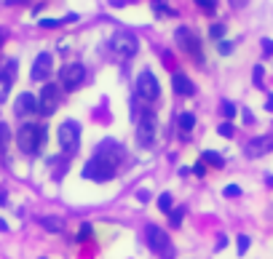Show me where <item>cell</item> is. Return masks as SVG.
I'll use <instances>...</instances> for the list:
<instances>
[{
	"label": "cell",
	"mask_w": 273,
	"mask_h": 259,
	"mask_svg": "<svg viewBox=\"0 0 273 259\" xmlns=\"http://www.w3.org/2000/svg\"><path fill=\"white\" fill-rule=\"evenodd\" d=\"M16 145L25 155H38L46 145V123H22L16 131Z\"/></svg>",
	"instance_id": "cell-1"
},
{
	"label": "cell",
	"mask_w": 273,
	"mask_h": 259,
	"mask_svg": "<svg viewBox=\"0 0 273 259\" xmlns=\"http://www.w3.org/2000/svg\"><path fill=\"white\" fill-rule=\"evenodd\" d=\"M139 49V40L134 32H115L110 43H108V51L118 59V62H126V59H132Z\"/></svg>",
	"instance_id": "cell-2"
},
{
	"label": "cell",
	"mask_w": 273,
	"mask_h": 259,
	"mask_svg": "<svg viewBox=\"0 0 273 259\" xmlns=\"http://www.w3.org/2000/svg\"><path fill=\"white\" fill-rule=\"evenodd\" d=\"M145 241H148V249L156 251L158 256H163V259H172L174 256V246L169 241V232L161 230L158 225H148L145 227Z\"/></svg>",
	"instance_id": "cell-3"
},
{
	"label": "cell",
	"mask_w": 273,
	"mask_h": 259,
	"mask_svg": "<svg viewBox=\"0 0 273 259\" xmlns=\"http://www.w3.org/2000/svg\"><path fill=\"white\" fill-rule=\"evenodd\" d=\"M174 40H177V45H180V49H182L187 56H193L198 64H204V49H201L198 35H196L191 27H177Z\"/></svg>",
	"instance_id": "cell-4"
},
{
	"label": "cell",
	"mask_w": 273,
	"mask_h": 259,
	"mask_svg": "<svg viewBox=\"0 0 273 259\" xmlns=\"http://www.w3.org/2000/svg\"><path fill=\"white\" fill-rule=\"evenodd\" d=\"M59 147L65 155H75L80 147V123L78 121H65L59 126Z\"/></svg>",
	"instance_id": "cell-5"
},
{
	"label": "cell",
	"mask_w": 273,
	"mask_h": 259,
	"mask_svg": "<svg viewBox=\"0 0 273 259\" xmlns=\"http://www.w3.org/2000/svg\"><path fill=\"white\" fill-rule=\"evenodd\" d=\"M115 166L113 163H108L104 158L99 155H94L86 166H83V179H91V182H110L113 176H115Z\"/></svg>",
	"instance_id": "cell-6"
},
{
	"label": "cell",
	"mask_w": 273,
	"mask_h": 259,
	"mask_svg": "<svg viewBox=\"0 0 273 259\" xmlns=\"http://www.w3.org/2000/svg\"><path fill=\"white\" fill-rule=\"evenodd\" d=\"M83 83H86V67L83 64L73 62V64H65L59 69V86H62V91H75Z\"/></svg>",
	"instance_id": "cell-7"
},
{
	"label": "cell",
	"mask_w": 273,
	"mask_h": 259,
	"mask_svg": "<svg viewBox=\"0 0 273 259\" xmlns=\"http://www.w3.org/2000/svg\"><path fill=\"white\" fill-rule=\"evenodd\" d=\"M62 104V86L59 83H46L40 97H38V112L40 115H54L56 107Z\"/></svg>",
	"instance_id": "cell-8"
},
{
	"label": "cell",
	"mask_w": 273,
	"mask_h": 259,
	"mask_svg": "<svg viewBox=\"0 0 273 259\" xmlns=\"http://www.w3.org/2000/svg\"><path fill=\"white\" fill-rule=\"evenodd\" d=\"M137 97L142 102H156L161 97V86H158V78L150 73V69H142L139 78H137Z\"/></svg>",
	"instance_id": "cell-9"
},
{
	"label": "cell",
	"mask_w": 273,
	"mask_h": 259,
	"mask_svg": "<svg viewBox=\"0 0 273 259\" xmlns=\"http://www.w3.org/2000/svg\"><path fill=\"white\" fill-rule=\"evenodd\" d=\"M134 123H137V142H139V147H150L153 142H156V115H153L150 110H145Z\"/></svg>",
	"instance_id": "cell-10"
},
{
	"label": "cell",
	"mask_w": 273,
	"mask_h": 259,
	"mask_svg": "<svg viewBox=\"0 0 273 259\" xmlns=\"http://www.w3.org/2000/svg\"><path fill=\"white\" fill-rule=\"evenodd\" d=\"M16 69H19L16 59H6V62L0 64V104L8 99V91L16 80Z\"/></svg>",
	"instance_id": "cell-11"
},
{
	"label": "cell",
	"mask_w": 273,
	"mask_h": 259,
	"mask_svg": "<svg viewBox=\"0 0 273 259\" xmlns=\"http://www.w3.org/2000/svg\"><path fill=\"white\" fill-rule=\"evenodd\" d=\"M94 155H99V158H104L108 163H113V166L118 169L123 163V158H126V150L118 145V142H113V139H104V142H99V147H97V152Z\"/></svg>",
	"instance_id": "cell-12"
},
{
	"label": "cell",
	"mask_w": 273,
	"mask_h": 259,
	"mask_svg": "<svg viewBox=\"0 0 273 259\" xmlns=\"http://www.w3.org/2000/svg\"><path fill=\"white\" fill-rule=\"evenodd\" d=\"M51 69H54V56L51 54H38L35 56V62H32V80H38V83H43V80H49L51 75Z\"/></svg>",
	"instance_id": "cell-13"
},
{
	"label": "cell",
	"mask_w": 273,
	"mask_h": 259,
	"mask_svg": "<svg viewBox=\"0 0 273 259\" xmlns=\"http://www.w3.org/2000/svg\"><path fill=\"white\" fill-rule=\"evenodd\" d=\"M14 110L19 117H30L38 112V99L32 97V93H19L16 97V104H14Z\"/></svg>",
	"instance_id": "cell-14"
},
{
	"label": "cell",
	"mask_w": 273,
	"mask_h": 259,
	"mask_svg": "<svg viewBox=\"0 0 273 259\" xmlns=\"http://www.w3.org/2000/svg\"><path fill=\"white\" fill-rule=\"evenodd\" d=\"M172 88H174V93H180V97H193V93H196L193 80L187 78L185 73H174L172 75Z\"/></svg>",
	"instance_id": "cell-15"
},
{
	"label": "cell",
	"mask_w": 273,
	"mask_h": 259,
	"mask_svg": "<svg viewBox=\"0 0 273 259\" xmlns=\"http://www.w3.org/2000/svg\"><path fill=\"white\" fill-rule=\"evenodd\" d=\"M273 150V136H257L252 139V142L246 145V155L249 158H260V155H265V152Z\"/></svg>",
	"instance_id": "cell-16"
},
{
	"label": "cell",
	"mask_w": 273,
	"mask_h": 259,
	"mask_svg": "<svg viewBox=\"0 0 273 259\" xmlns=\"http://www.w3.org/2000/svg\"><path fill=\"white\" fill-rule=\"evenodd\" d=\"M38 222L49 232H65V219H59V217H40Z\"/></svg>",
	"instance_id": "cell-17"
},
{
	"label": "cell",
	"mask_w": 273,
	"mask_h": 259,
	"mask_svg": "<svg viewBox=\"0 0 273 259\" xmlns=\"http://www.w3.org/2000/svg\"><path fill=\"white\" fill-rule=\"evenodd\" d=\"M177 123H180V131L182 134H191L193 126H196V115L193 112H182L180 117H177Z\"/></svg>",
	"instance_id": "cell-18"
},
{
	"label": "cell",
	"mask_w": 273,
	"mask_h": 259,
	"mask_svg": "<svg viewBox=\"0 0 273 259\" xmlns=\"http://www.w3.org/2000/svg\"><path fill=\"white\" fill-rule=\"evenodd\" d=\"M201 160L209 163V166H215V169H222V166H225V158L220 155V152H215V150H206L204 155H201Z\"/></svg>",
	"instance_id": "cell-19"
},
{
	"label": "cell",
	"mask_w": 273,
	"mask_h": 259,
	"mask_svg": "<svg viewBox=\"0 0 273 259\" xmlns=\"http://www.w3.org/2000/svg\"><path fill=\"white\" fill-rule=\"evenodd\" d=\"M153 8H156V14H158L161 19H166V16H177V14H174V8L166 3V0H153Z\"/></svg>",
	"instance_id": "cell-20"
},
{
	"label": "cell",
	"mask_w": 273,
	"mask_h": 259,
	"mask_svg": "<svg viewBox=\"0 0 273 259\" xmlns=\"http://www.w3.org/2000/svg\"><path fill=\"white\" fill-rule=\"evenodd\" d=\"M158 208L163 211V214H172V208H174V198H172V193H163V195L158 198Z\"/></svg>",
	"instance_id": "cell-21"
},
{
	"label": "cell",
	"mask_w": 273,
	"mask_h": 259,
	"mask_svg": "<svg viewBox=\"0 0 273 259\" xmlns=\"http://www.w3.org/2000/svg\"><path fill=\"white\" fill-rule=\"evenodd\" d=\"M11 145V131H8V126L0 121V152H6Z\"/></svg>",
	"instance_id": "cell-22"
},
{
	"label": "cell",
	"mask_w": 273,
	"mask_h": 259,
	"mask_svg": "<svg viewBox=\"0 0 273 259\" xmlns=\"http://www.w3.org/2000/svg\"><path fill=\"white\" fill-rule=\"evenodd\" d=\"M209 38L212 40H222L225 38V25H220V21H217V25H212L209 27Z\"/></svg>",
	"instance_id": "cell-23"
},
{
	"label": "cell",
	"mask_w": 273,
	"mask_h": 259,
	"mask_svg": "<svg viewBox=\"0 0 273 259\" xmlns=\"http://www.w3.org/2000/svg\"><path fill=\"white\" fill-rule=\"evenodd\" d=\"M169 217H172V227H180L182 219H185V208H182V206H180V208H172Z\"/></svg>",
	"instance_id": "cell-24"
},
{
	"label": "cell",
	"mask_w": 273,
	"mask_h": 259,
	"mask_svg": "<svg viewBox=\"0 0 273 259\" xmlns=\"http://www.w3.org/2000/svg\"><path fill=\"white\" fill-rule=\"evenodd\" d=\"M196 6L201 11H206V14H215V11H217V0H196Z\"/></svg>",
	"instance_id": "cell-25"
},
{
	"label": "cell",
	"mask_w": 273,
	"mask_h": 259,
	"mask_svg": "<svg viewBox=\"0 0 273 259\" xmlns=\"http://www.w3.org/2000/svg\"><path fill=\"white\" fill-rule=\"evenodd\" d=\"M220 112H222V115H225V117H228V121H230V117H236V104L225 99V102L220 104Z\"/></svg>",
	"instance_id": "cell-26"
},
{
	"label": "cell",
	"mask_w": 273,
	"mask_h": 259,
	"mask_svg": "<svg viewBox=\"0 0 273 259\" xmlns=\"http://www.w3.org/2000/svg\"><path fill=\"white\" fill-rule=\"evenodd\" d=\"M86 238H91V225H89V222H83L80 230H78V243L86 241Z\"/></svg>",
	"instance_id": "cell-27"
},
{
	"label": "cell",
	"mask_w": 273,
	"mask_h": 259,
	"mask_svg": "<svg viewBox=\"0 0 273 259\" xmlns=\"http://www.w3.org/2000/svg\"><path fill=\"white\" fill-rule=\"evenodd\" d=\"M222 193H225V198H239V195H241V187H239V184H228Z\"/></svg>",
	"instance_id": "cell-28"
},
{
	"label": "cell",
	"mask_w": 273,
	"mask_h": 259,
	"mask_svg": "<svg viewBox=\"0 0 273 259\" xmlns=\"http://www.w3.org/2000/svg\"><path fill=\"white\" fill-rule=\"evenodd\" d=\"M217 49H220V54H222V56H228V54L233 51V43H230V40H220Z\"/></svg>",
	"instance_id": "cell-29"
},
{
	"label": "cell",
	"mask_w": 273,
	"mask_h": 259,
	"mask_svg": "<svg viewBox=\"0 0 273 259\" xmlns=\"http://www.w3.org/2000/svg\"><path fill=\"white\" fill-rule=\"evenodd\" d=\"M252 78H255V86H263V67L260 64L252 69Z\"/></svg>",
	"instance_id": "cell-30"
},
{
	"label": "cell",
	"mask_w": 273,
	"mask_h": 259,
	"mask_svg": "<svg viewBox=\"0 0 273 259\" xmlns=\"http://www.w3.org/2000/svg\"><path fill=\"white\" fill-rule=\"evenodd\" d=\"M217 131H220V136H228V139H230V136H233V126H230V123H222Z\"/></svg>",
	"instance_id": "cell-31"
},
{
	"label": "cell",
	"mask_w": 273,
	"mask_h": 259,
	"mask_svg": "<svg viewBox=\"0 0 273 259\" xmlns=\"http://www.w3.org/2000/svg\"><path fill=\"white\" fill-rule=\"evenodd\" d=\"M246 249H249V238L246 235H239V254H246Z\"/></svg>",
	"instance_id": "cell-32"
},
{
	"label": "cell",
	"mask_w": 273,
	"mask_h": 259,
	"mask_svg": "<svg viewBox=\"0 0 273 259\" xmlns=\"http://www.w3.org/2000/svg\"><path fill=\"white\" fill-rule=\"evenodd\" d=\"M263 51H265L268 56H273V40H268V38H263Z\"/></svg>",
	"instance_id": "cell-33"
},
{
	"label": "cell",
	"mask_w": 273,
	"mask_h": 259,
	"mask_svg": "<svg viewBox=\"0 0 273 259\" xmlns=\"http://www.w3.org/2000/svg\"><path fill=\"white\" fill-rule=\"evenodd\" d=\"M193 171H196L198 176H204V174H206V163H204V160H201V163H196V166H193Z\"/></svg>",
	"instance_id": "cell-34"
},
{
	"label": "cell",
	"mask_w": 273,
	"mask_h": 259,
	"mask_svg": "<svg viewBox=\"0 0 273 259\" xmlns=\"http://www.w3.org/2000/svg\"><path fill=\"white\" fill-rule=\"evenodd\" d=\"M137 198H139L142 203H148V198H150V195H148V190H139V193H137Z\"/></svg>",
	"instance_id": "cell-35"
},
{
	"label": "cell",
	"mask_w": 273,
	"mask_h": 259,
	"mask_svg": "<svg viewBox=\"0 0 273 259\" xmlns=\"http://www.w3.org/2000/svg\"><path fill=\"white\" fill-rule=\"evenodd\" d=\"M230 6H233V8H244L246 0H230Z\"/></svg>",
	"instance_id": "cell-36"
},
{
	"label": "cell",
	"mask_w": 273,
	"mask_h": 259,
	"mask_svg": "<svg viewBox=\"0 0 273 259\" xmlns=\"http://www.w3.org/2000/svg\"><path fill=\"white\" fill-rule=\"evenodd\" d=\"M129 0H110V6H115V8H121V6H126Z\"/></svg>",
	"instance_id": "cell-37"
},
{
	"label": "cell",
	"mask_w": 273,
	"mask_h": 259,
	"mask_svg": "<svg viewBox=\"0 0 273 259\" xmlns=\"http://www.w3.org/2000/svg\"><path fill=\"white\" fill-rule=\"evenodd\" d=\"M8 203V195H6V190H0V206H6Z\"/></svg>",
	"instance_id": "cell-38"
},
{
	"label": "cell",
	"mask_w": 273,
	"mask_h": 259,
	"mask_svg": "<svg viewBox=\"0 0 273 259\" xmlns=\"http://www.w3.org/2000/svg\"><path fill=\"white\" fill-rule=\"evenodd\" d=\"M6 35H8V32H6L3 27H0V45H3V43H6Z\"/></svg>",
	"instance_id": "cell-39"
},
{
	"label": "cell",
	"mask_w": 273,
	"mask_h": 259,
	"mask_svg": "<svg viewBox=\"0 0 273 259\" xmlns=\"http://www.w3.org/2000/svg\"><path fill=\"white\" fill-rule=\"evenodd\" d=\"M265 107H268V110L273 112V97H270V93H268V102H265Z\"/></svg>",
	"instance_id": "cell-40"
},
{
	"label": "cell",
	"mask_w": 273,
	"mask_h": 259,
	"mask_svg": "<svg viewBox=\"0 0 273 259\" xmlns=\"http://www.w3.org/2000/svg\"><path fill=\"white\" fill-rule=\"evenodd\" d=\"M16 3H27V0H8V6H16Z\"/></svg>",
	"instance_id": "cell-41"
},
{
	"label": "cell",
	"mask_w": 273,
	"mask_h": 259,
	"mask_svg": "<svg viewBox=\"0 0 273 259\" xmlns=\"http://www.w3.org/2000/svg\"><path fill=\"white\" fill-rule=\"evenodd\" d=\"M0 230H3V232L8 230V225H6V222H3V219H0Z\"/></svg>",
	"instance_id": "cell-42"
}]
</instances>
